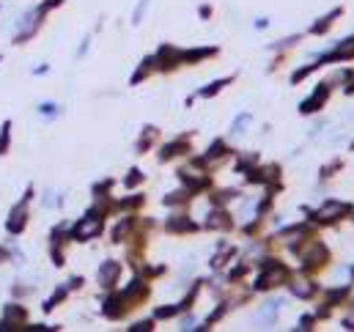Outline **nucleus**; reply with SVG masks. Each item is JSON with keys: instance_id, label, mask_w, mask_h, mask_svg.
<instances>
[]
</instances>
